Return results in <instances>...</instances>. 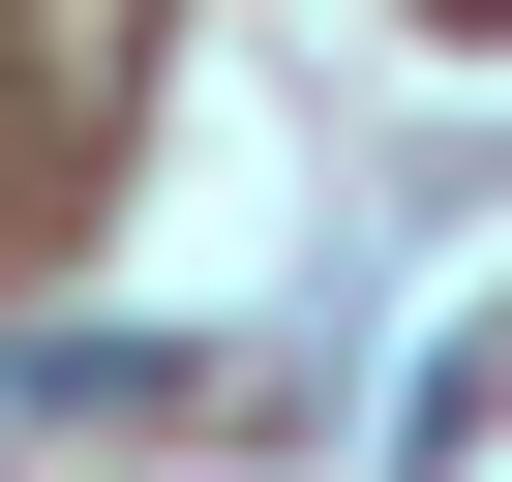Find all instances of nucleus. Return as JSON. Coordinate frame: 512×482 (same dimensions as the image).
I'll use <instances>...</instances> for the list:
<instances>
[{"label":"nucleus","mask_w":512,"mask_h":482,"mask_svg":"<svg viewBox=\"0 0 512 482\" xmlns=\"http://www.w3.org/2000/svg\"><path fill=\"white\" fill-rule=\"evenodd\" d=\"M452 31H512V0H452Z\"/></svg>","instance_id":"obj_1"}]
</instances>
